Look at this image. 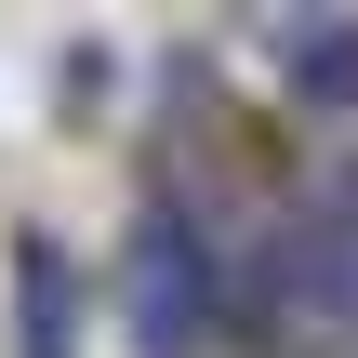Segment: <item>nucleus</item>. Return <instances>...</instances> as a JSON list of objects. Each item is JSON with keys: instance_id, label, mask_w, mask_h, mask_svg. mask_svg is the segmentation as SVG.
Returning a JSON list of instances; mask_svg holds the SVG:
<instances>
[{"instance_id": "f257e3e1", "label": "nucleus", "mask_w": 358, "mask_h": 358, "mask_svg": "<svg viewBox=\"0 0 358 358\" xmlns=\"http://www.w3.org/2000/svg\"><path fill=\"white\" fill-rule=\"evenodd\" d=\"M213 319H226V292H213V239H199L186 213H146V226H133V332H146L159 358H186Z\"/></svg>"}, {"instance_id": "7ed1b4c3", "label": "nucleus", "mask_w": 358, "mask_h": 358, "mask_svg": "<svg viewBox=\"0 0 358 358\" xmlns=\"http://www.w3.org/2000/svg\"><path fill=\"white\" fill-rule=\"evenodd\" d=\"M13 306H27V358H80V292H66V252L40 226L13 239Z\"/></svg>"}, {"instance_id": "20e7f679", "label": "nucleus", "mask_w": 358, "mask_h": 358, "mask_svg": "<svg viewBox=\"0 0 358 358\" xmlns=\"http://www.w3.org/2000/svg\"><path fill=\"white\" fill-rule=\"evenodd\" d=\"M292 93H306L319 120H358V27L345 13H306V27H292Z\"/></svg>"}, {"instance_id": "f03ea898", "label": "nucleus", "mask_w": 358, "mask_h": 358, "mask_svg": "<svg viewBox=\"0 0 358 358\" xmlns=\"http://www.w3.org/2000/svg\"><path fill=\"white\" fill-rule=\"evenodd\" d=\"M279 292L358 332V199H332V213H292V226H279Z\"/></svg>"}]
</instances>
